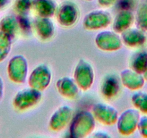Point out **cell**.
I'll list each match as a JSON object with an SVG mask.
<instances>
[{
	"mask_svg": "<svg viewBox=\"0 0 147 138\" xmlns=\"http://www.w3.org/2000/svg\"><path fill=\"white\" fill-rule=\"evenodd\" d=\"M96 119L92 112L84 110L72 117L69 133L71 137L83 138L88 136L95 127Z\"/></svg>",
	"mask_w": 147,
	"mask_h": 138,
	"instance_id": "obj_1",
	"label": "cell"
},
{
	"mask_svg": "<svg viewBox=\"0 0 147 138\" xmlns=\"http://www.w3.org/2000/svg\"><path fill=\"white\" fill-rule=\"evenodd\" d=\"M42 91L30 87L18 91L14 96L12 105L19 111H24L33 107L40 101Z\"/></svg>",
	"mask_w": 147,
	"mask_h": 138,
	"instance_id": "obj_2",
	"label": "cell"
},
{
	"mask_svg": "<svg viewBox=\"0 0 147 138\" xmlns=\"http://www.w3.org/2000/svg\"><path fill=\"white\" fill-rule=\"evenodd\" d=\"M9 79L16 84H23L26 81L28 72L27 59L22 55L13 56L9 60L7 67Z\"/></svg>",
	"mask_w": 147,
	"mask_h": 138,
	"instance_id": "obj_3",
	"label": "cell"
},
{
	"mask_svg": "<svg viewBox=\"0 0 147 138\" xmlns=\"http://www.w3.org/2000/svg\"><path fill=\"white\" fill-rule=\"evenodd\" d=\"M74 79L80 89L83 91L90 89L94 80V71L92 66L89 62L81 59L74 69Z\"/></svg>",
	"mask_w": 147,
	"mask_h": 138,
	"instance_id": "obj_4",
	"label": "cell"
},
{
	"mask_svg": "<svg viewBox=\"0 0 147 138\" xmlns=\"http://www.w3.org/2000/svg\"><path fill=\"white\" fill-rule=\"evenodd\" d=\"M56 15L58 22L61 26L70 27L77 23L80 16V10L76 4L65 1L57 7Z\"/></svg>",
	"mask_w": 147,
	"mask_h": 138,
	"instance_id": "obj_5",
	"label": "cell"
},
{
	"mask_svg": "<svg viewBox=\"0 0 147 138\" xmlns=\"http://www.w3.org/2000/svg\"><path fill=\"white\" fill-rule=\"evenodd\" d=\"M140 117V112L136 109H128L124 111L117 120V128L120 134L130 135L137 129Z\"/></svg>",
	"mask_w": 147,
	"mask_h": 138,
	"instance_id": "obj_6",
	"label": "cell"
},
{
	"mask_svg": "<svg viewBox=\"0 0 147 138\" xmlns=\"http://www.w3.org/2000/svg\"><path fill=\"white\" fill-rule=\"evenodd\" d=\"M51 78V71L48 66L40 64L34 69L28 77V85L30 87L43 91L49 87Z\"/></svg>",
	"mask_w": 147,
	"mask_h": 138,
	"instance_id": "obj_7",
	"label": "cell"
},
{
	"mask_svg": "<svg viewBox=\"0 0 147 138\" xmlns=\"http://www.w3.org/2000/svg\"><path fill=\"white\" fill-rule=\"evenodd\" d=\"M112 16L105 10H93L89 12L83 19V26L87 30L104 29L110 25Z\"/></svg>",
	"mask_w": 147,
	"mask_h": 138,
	"instance_id": "obj_8",
	"label": "cell"
},
{
	"mask_svg": "<svg viewBox=\"0 0 147 138\" xmlns=\"http://www.w3.org/2000/svg\"><path fill=\"white\" fill-rule=\"evenodd\" d=\"M95 44L101 50L112 52L120 50L123 46V41L116 32L105 30L96 36Z\"/></svg>",
	"mask_w": 147,
	"mask_h": 138,
	"instance_id": "obj_9",
	"label": "cell"
},
{
	"mask_svg": "<svg viewBox=\"0 0 147 138\" xmlns=\"http://www.w3.org/2000/svg\"><path fill=\"white\" fill-rule=\"evenodd\" d=\"M92 114L97 122L108 126L115 125L119 116L115 107L104 103L94 105L92 108Z\"/></svg>",
	"mask_w": 147,
	"mask_h": 138,
	"instance_id": "obj_10",
	"label": "cell"
},
{
	"mask_svg": "<svg viewBox=\"0 0 147 138\" xmlns=\"http://www.w3.org/2000/svg\"><path fill=\"white\" fill-rule=\"evenodd\" d=\"M73 117V109L69 106H62L58 108L51 117L49 127L54 132H60L64 129Z\"/></svg>",
	"mask_w": 147,
	"mask_h": 138,
	"instance_id": "obj_11",
	"label": "cell"
},
{
	"mask_svg": "<svg viewBox=\"0 0 147 138\" xmlns=\"http://www.w3.org/2000/svg\"><path fill=\"white\" fill-rule=\"evenodd\" d=\"M121 79L115 74L107 75L102 81L100 91L105 99L113 100L121 91Z\"/></svg>",
	"mask_w": 147,
	"mask_h": 138,
	"instance_id": "obj_12",
	"label": "cell"
},
{
	"mask_svg": "<svg viewBox=\"0 0 147 138\" xmlns=\"http://www.w3.org/2000/svg\"><path fill=\"white\" fill-rule=\"evenodd\" d=\"M121 84L128 89L138 91L144 86L146 80L142 74L134 71L131 68L125 69L120 76Z\"/></svg>",
	"mask_w": 147,
	"mask_h": 138,
	"instance_id": "obj_13",
	"label": "cell"
},
{
	"mask_svg": "<svg viewBox=\"0 0 147 138\" xmlns=\"http://www.w3.org/2000/svg\"><path fill=\"white\" fill-rule=\"evenodd\" d=\"M33 27L39 38L44 41L51 40L55 34V27L50 18L37 17L33 22Z\"/></svg>",
	"mask_w": 147,
	"mask_h": 138,
	"instance_id": "obj_14",
	"label": "cell"
},
{
	"mask_svg": "<svg viewBox=\"0 0 147 138\" xmlns=\"http://www.w3.org/2000/svg\"><path fill=\"white\" fill-rule=\"evenodd\" d=\"M146 32L139 28H131L126 29L121 33L123 43L130 48L139 47L143 46L146 41Z\"/></svg>",
	"mask_w": 147,
	"mask_h": 138,
	"instance_id": "obj_15",
	"label": "cell"
},
{
	"mask_svg": "<svg viewBox=\"0 0 147 138\" xmlns=\"http://www.w3.org/2000/svg\"><path fill=\"white\" fill-rule=\"evenodd\" d=\"M56 86L59 94L66 98H74L80 91V87L74 79L69 77L59 78L56 82Z\"/></svg>",
	"mask_w": 147,
	"mask_h": 138,
	"instance_id": "obj_16",
	"label": "cell"
},
{
	"mask_svg": "<svg viewBox=\"0 0 147 138\" xmlns=\"http://www.w3.org/2000/svg\"><path fill=\"white\" fill-rule=\"evenodd\" d=\"M32 8L37 17L51 18L56 15L57 5L53 0H32Z\"/></svg>",
	"mask_w": 147,
	"mask_h": 138,
	"instance_id": "obj_17",
	"label": "cell"
},
{
	"mask_svg": "<svg viewBox=\"0 0 147 138\" xmlns=\"http://www.w3.org/2000/svg\"><path fill=\"white\" fill-rule=\"evenodd\" d=\"M135 22V16L132 11L121 10L116 15L113 23V27L117 33H122L129 29Z\"/></svg>",
	"mask_w": 147,
	"mask_h": 138,
	"instance_id": "obj_18",
	"label": "cell"
},
{
	"mask_svg": "<svg viewBox=\"0 0 147 138\" xmlns=\"http://www.w3.org/2000/svg\"><path fill=\"white\" fill-rule=\"evenodd\" d=\"M147 66V52L140 50L134 53L130 60V68L143 74Z\"/></svg>",
	"mask_w": 147,
	"mask_h": 138,
	"instance_id": "obj_19",
	"label": "cell"
},
{
	"mask_svg": "<svg viewBox=\"0 0 147 138\" xmlns=\"http://www.w3.org/2000/svg\"><path fill=\"white\" fill-rule=\"evenodd\" d=\"M19 30L17 17L7 15L0 20V31L9 34L14 38Z\"/></svg>",
	"mask_w": 147,
	"mask_h": 138,
	"instance_id": "obj_20",
	"label": "cell"
},
{
	"mask_svg": "<svg viewBox=\"0 0 147 138\" xmlns=\"http://www.w3.org/2000/svg\"><path fill=\"white\" fill-rule=\"evenodd\" d=\"M135 22L137 27L147 32V0H142L137 7Z\"/></svg>",
	"mask_w": 147,
	"mask_h": 138,
	"instance_id": "obj_21",
	"label": "cell"
},
{
	"mask_svg": "<svg viewBox=\"0 0 147 138\" xmlns=\"http://www.w3.org/2000/svg\"><path fill=\"white\" fill-rule=\"evenodd\" d=\"M12 39L13 38L9 34L0 31V63L9 56L12 49Z\"/></svg>",
	"mask_w": 147,
	"mask_h": 138,
	"instance_id": "obj_22",
	"label": "cell"
},
{
	"mask_svg": "<svg viewBox=\"0 0 147 138\" xmlns=\"http://www.w3.org/2000/svg\"><path fill=\"white\" fill-rule=\"evenodd\" d=\"M131 101L134 107L147 115V93L145 91H137L133 94Z\"/></svg>",
	"mask_w": 147,
	"mask_h": 138,
	"instance_id": "obj_23",
	"label": "cell"
},
{
	"mask_svg": "<svg viewBox=\"0 0 147 138\" xmlns=\"http://www.w3.org/2000/svg\"><path fill=\"white\" fill-rule=\"evenodd\" d=\"M32 0H15L14 3V9L18 15H25L32 8Z\"/></svg>",
	"mask_w": 147,
	"mask_h": 138,
	"instance_id": "obj_24",
	"label": "cell"
},
{
	"mask_svg": "<svg viewBox=\"0 0 147 138\" xmlns=\"http://www.w3.org/2000/svg\"><path fill=\"white\" fill-rule=\"evenodd\" d=\"M17 19H18L19 30H20L23 33L29 35L31 32V29H32V25H31L30 21L27 17L26 15H18Z\"/></svg>",
	"mask_w": 147,
	"mask_h": 138,
	"instance_id": "obj_25",
	"label": "cell"
},
{
	"mask_svg": "<svg viewBox=\"0 0 147 138\" xmlns=\"http://www.w3.org/2000/svg\"><path fill=\"white\" fill-rule=\"evenodd\" d=\"M140 135L144 137L147 138V115H144L141 117L137 127Z\"/></svg>",
	"mask_w": 147,
	"mask_h": 138,
	"instance_id": "obj_26",
	"label": "cell"
},
{
	"mask_svg": "<svg viewBox=\"0 0 147 138\" xmlns=\"http://www.w3.org/2000/svg\"><path fill=\"white\" fill-rule=\"evenodd\" d=\"M135 5V0H118V6L121 10L132 11Z\"/></svg>",
	"mask_w": 147,
	"mask_h": 138,
	"instance_id": "obj_27",
	"label": "cell"
},
{
	"mask_svg": "<svg viewBox=\"0 0 147 138\" xmlns=\"http://www.w3.org/2000/svg\"><path fill=\"white\" fill-rule=\"evenodd\" d=\"M118 0H98L99 5L105 7H111L114 3Z\"/></svg>",
	"mask_w": 147,
	"mask_h": 138,
	"instance_id": "obj_28",
	"label": "cell"
},
{
	"mask_svg": "<svg viewBox=\"0 0 147 138\" xmlns=\"http://www.w3.org/2000/svg\"><path fill=\"white\" fill-rule=\"evenodd\" d=\"M5 92V83H4L3 78L0 76V101H2Z\"/></svg>",
	"mask_w": 147,
	"mask_h": 138,
	"instance_id": "obj_29",
	"label": "cell"
},
{
	"mask_svg": "<svg viewBox=\"0 0 147 138\" xmlns=\"http://www.w3.org/2000/svg\"><path fill=\"white\" fill-rule=\"evenodd\" d=\"M93 137H110V135H109L106 132H102V131H98V132H96Z\"/></svg>",
	"mask_w": 147,
	"mask_h": 138,
	"instance_id": "obj_30",
	"label": "cell"
},
{
	"mask_svg": "<svg viewBox=\"0 0 147 138\" xmlns=\"http://www.w3.org/2000/svg\"><path fill=\"white\" fill-rule=\"evenodd\" d=\"M9 2H10V0H0V9H4L7 7Z\"/></svg>",
	"mask_w": 147,
	"mask_h": 138,
	"instance_id": "obj_31",
	"label": "cell"
},
{
	"mask_svg": "<svg viewBox=\"0 0 147 138\" xmlns=\"http://www.w3.org/2000/svg\"><path fill=\"white\" fill-rule=\"evenodd\" d=\"M143 76H144V79L146 80V81H147V66H146V69H145V71H144V72L143 73Z\"/></svg>",
	"mask_w": 147,
	"mask_h": 138,
	"instance_id": "obj_32",
	"label": "cell"
},
{
	"mask_svg": "<svg viewBox=\"0 0 147 138\" xmlns=\"http://www.w3.org/2000/svg\"><path fill=\"white\" fill-rule=\"evenodd\" d=\"M86 1H92V0H86Z\"/></svg>",
	"mask_w": 147,
	"mask_h": 138,
	"instance_id": "obj_33",
	"label": "cell"
}]
</instances>
